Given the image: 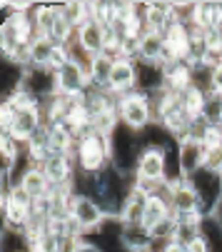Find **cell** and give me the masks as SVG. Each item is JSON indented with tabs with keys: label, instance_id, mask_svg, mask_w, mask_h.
<instances>
[{
	"label": "cell",
	"instance_id": "6da1fadb",
	"mask_svg": "<svg viewBox=\"0 0 222 252\" xmlns=\"http://www.w3.org/2000/svg\"><path fill=\"white\" fill-rule=\"evenodd\" d=\"M107 142H110V165L115 170H120L123 175L132 177L135 175V167H137V160H140V153H142V137L140 132L125 127L123 123L107 135Z\"/></svg>",
	"mask_w": 222,
	"mask_h": 252
},
{
	"label": "cell",
	"instance_id": "7a4b0ae2",
	"mask_svg": "<svg viewBox=\"0 0 222 252\" xmlns=\"http://www.w3.org/2000/svg\"><path fill=\"white\" fill-rule=\"evenodd\" d=\"M72 158H75L78 172H83V175H97L105 167H110V142H107L105 135L90 132V135H85V137L78 140Z\"/></svg>",
	"mask_w": 222,
	"mask_h": 252
},
{
	"label": "cell",
	"instance_id": "3957f363",
	"mask_svg": "<svg viewBox=\"0 0 222 252\" xmlns=\"http://www.w3.org/2000/svg\"><path fill=\"white\" fill-rule=\"evenodd\" d=\"M118 115L120 123L135 132H145L150 125H155V105L153 97H147L142 93H127L118 97Z\"/></svg>",
	"mask_w": 222,
	"mask_h": 252
},
{
	"label": "cell",
	"instance_id": "277c9868",
	"mask_svg": "<svg viewBox=\"0 0 222 252\" xmlns=\"http://www.w3.org/2000/svg\"><path fill=\"white\" fill-rule=\"evenodd\" d=\"M67 215H70V220L78 225V230H80L85 237L100 232L102 225H105V220H107V215H105V210L97 205V200L90 197V195H83V192H72Z\"/></svg>",
	"mask_w": 222,
	"mask_h": 252
},
{
	"label": "cell",
	"instance_id": "5b68a950",
	"mask_svg": "<svg viewBox=\"0 0 222 252\" xmlns=\"http://www.w3.org/2000/svg\"><path fill=\"white\" fill-rule=\"evenodd\" d=\"M167 180V158L162 150L158 148H142L135 175H132V183L147 192H153L160 183Z\"/></svg>",
	"mask_w": 222,
	"mask_h": 252
},
{
	"label": "cell",
	"instance_id": "8992f818",
	"mask_svg": "<svg viewBox=\"0 0 222 252\" xmlns=\"http://www.w3.org/2000/svg\"><path fill=\"white\" fill-rule=\"evenodd\" d=\"M32 197L15 183L13 188L3 190V225L5 227H13V230H25L30 218H32Z\"/></svg>",
	"mask_w": 222,
	"mask_h": 252
},
{
	"label": "cell",
	"instance_id": "52a82bcc",
	"mask_svg": "<svg viewBox=\"0 0 222 252\" xmlns=\"http://www.w3.org/2000/svg\"><path fill=\"white\" fill-rule=\"evenodd\" d=\"M188 183L192 185V190L197 192L202 210H205V218L212 215L217 210V205L222 202V172L210 170V167H200L197 172H192L190 177H185Z\"/></svg>",
	"mask_w": 222,
	"mask_h": 252
},
{
	"label": "cell",
	"instance_id": "ba28073f",
	"mask_svg": "<svg viewBox=\"0 0 222 252\" xmlns=\"http://www.w3.org/2000/svg\"><path fill=\"white\" fill-rule=\"evenodd\" d=\"M55 78H58V95H65V97H88L93 88L88 70H83L80 65L70 60H65L55 70Z\"/></svg>",
	"mask_w": 222,
	"mask_h": 252
},
{
	"label": "cell",
	"instance_id": "9c48e42d",
	"mask_svg": "<svg viewBox=\"0 0 222 252\" xmlns=\"http://www.w3.org/2000/svg\"><path fill=\"white\" fill-rule=\"evenodd\" d=\"M45 127V113L43 105H30V107H20V110H13V123H10V132L18 142L32 140L40 130Z\"/></svg>",
	"mask_w": 222,
	"mask_h": 252
},
{
	"label": "cell",
	"instance_id": "30bf717a",
	"mask_svg": "<svg viewBox=\"0 0 222 252\" xmlns=\"http://www.w3.org/2000/svg\"><path fill=\"white\" fill-rule=\"evenodd\" d=\"M23 88L38 100L40 105H45L48 100H53L58 95V78L53 67H25L23 75Z\"/></svg>",
	"mask_w": 222,
	"mask_h": 252
},
{
	"label": "cell",
	"instance_id": "8fae6325",
	"mask_svg": "<svg viewBox=\"0 0 222 252\" xmlns=\"http://www.w3.org/2000/svg\"><path fill=\"white\" fill-rule=\"evenodd\" d=\"M170 210L175 218H205L202 202L197 197V192L192 190V185L188 180L172 183V197H170Z\"/></svg>",
	"mask_w": 222,
	"mask_h": 252
},
{
	"label": "cell",
	"instance_id": "7c38bea8",
	"mask_svg": "<svg viewBox=\"0 0 222 252\" xmlns=\"http://www.w3.org/2000/svg\"><path fill=\"white\" fill-rule=\"evenodd\" d=\"M67 60V48L58 45L53 38H38L30 45V67H53L58 70L63 63Z\"/></svg>",
	"mask_w": 222,
	"mask_h": 252
},
{
	"label": "cell",
	"instance_id": "4fadbf2b",
	"mask_svg": "<svg viewBox=\"0 0 222 252\" xmlns=\"http://www.w3.org/2000/svg\"><path fill=\"white\" fill-rule=\"evenodd\" d=\"M135 70H137V93L147 97H158L162 90H167L162 63H147V60L135 58Z\"/></svg>",
	"mask_w": 222,
	"mask_h": 252
},
{
	"label": "cell",
	"instance_id": "5bb4252c",
	"mask_svg": "<svg viewBox=\"0 0 222 252\" xmlns=\"http://www.w3.org/2000/svg\"><path fill=\"white\" fill-rule=\"evenodd\" d=\"M75 40H78V45L85 53H90L93 58H97V55H102L107 50V25L100 23V20H95V18H88L78 28Z\"/></svg>",
	"mask_w": 222,
	"mask_h": 252
},
{
	"label": "cell",
	"instance_id": "9a60e30c",
	"mask_svg": "<svg viewBox=\"0 0 222 252\" xmlns=\"http://www.w3.org/2000/svg\"><path fill=\"white\" fill-rule=\"evenodd\" d=\"M137 90V70H135V60L132 58H118L110 73V83H107V93H113L115 97H123L127 93Z\"/></svg>",
	"mask_w": 222,
	"mask_h": 252
},
{
	"label": "cell",
	"instance_id": "2e32d148",
	"mask_svg": "<svg viewBox=\"0 0 222 252\" xmlns=\"http://www.w3.org/2000/svg\"><path fill=\"white\" fill-rule=\"evenodd\" d=\"M18 185L32 197V200H43V197H50L53 195V183L48 180L45 170L43 167H35V165H25L20 172H18Z\"/></svg>",
	"mask_w": 222,
	"mask_h": 252
},
{
	"label": "cell",
	"instance_id": "e0dca14e",
	"mask_svg": "<svg viewBox=\"0 0 222 252\" xmlns=\"http://www.w3.org/2000/svg\"><path fill=\"white\" fill-rule=\"evenodd\" d=\"M175 3H142V23L145 30L165 35L167 28L175 23Z\"/></svg>",
	"mask_w": 222,
	"mask_h": 252
},
{
	"label": "cell",
	"instance_id": "ac0fdd59",
	"mask_svg": "<svg viewBox=\"0 0 222 252\" xmlns=\"http://www.w3.org/2000/svg\"><path fill=\"white\" fill-rule=\"evenodd\" d=\"M43 170H45L48 180L55 188L72 185V183H75V175H78V165H75V158H72V155H53L43 165Z\"/></svg>",
	"mask_w": 222,
	"mask_h": 252
},
{
	"label": "cell",
	"instance_id": "d6986e66",
	"mask_svg": "<svg viewBox=\"0 0 222 252\" xmlns=\"http://www.w3.org/2000/svg\"><path fill=\"white\" fill-rule=\"evenodd\" d=\"M137 60H147V63H170L167 55V43H165V35L160 32H150L145 30L140 35V43H137Z\"/></svg>",
	"mask_w": 222,
	"mask_h": 252
},
{
	"label": "cell",
	"instance_id": "ffe728a7",
	"mask_svg": "<svg viewBox=\"0 0 222 252\" xmlns=\"http://www.w3.org/2000/svg\"><path fill=\"white\" fill-rule=\"evenodd\" d=\"M200 167H205V145L200 140H192V137L180 140V170H182V177H190Z\"/></svg>",
	"mask_w": 222,
	"mask_h": 252
},
{
	"label": "cell",
	"instance_id": "44dd1931",
	"mask_svg": "<svg viewBox=\"0 0 222 252\" xmlns=\"http://www.w3.org/2000/svg\"><path fill=\"white\" fill-rule=\"evenodd\" d=\"M165 85L170 93L182 95L192 88V65L188 60H172L165 65Z\"/></svg>",
	"mask_w": 222,
	"mask_h": 252
},
{
	"label": "cell",
	"instance_id": "7402d4cb",
	"mask_svg": "<svg viewBox=\"0 0 222 252\" xmlns=\"http://www.w3.org/2000/svg\"><path fill=\"white\" fill-rule=\"evenodd\" d=\"M147 197H150V192L137 188L132 183V192L127 195L125 200V207L120 212V222L123 225H142V218H145V207H147Z\"/></svg>",
	"mask_w": 222,
	"mask_h": 252
},
{
	"label": "cell",
	"instance_id": "603a6c76",
	"mask_svg": "<svg viewBox=\"0 0 222 252\" xmlns=\"http://www.w3.org/2000/svg\"><path fill=\"white\" fill-rule=\"evenodd\" d=\"M30 18L35 23V30H38V35H43V38H50V32L60 18V3H35L32 10H30Z\"/></svg>",
	"mask_w": 222,
	"mask_h": 252
},
{
	"label": "cell",
	"instance_id": "cb8c5ba5",
	"mask_svg": "<svg viewBox=\"0 0 222 252\" xmlns=\"http://www.w3.org/2000/svg\"><path fill=\"white\" fill-rule=\"evenodd\" d=\"M120 237H123V245H125L127 252H153L155 250V242L150 237V230H145L142 225H123Z\"/></svg>",
	"mask_w": 222,
	"mask_h": 252
},
{
	"label": "cell",
	"instance_id": "d4e9b609",
	"mask_svg": "<svg viewBox=\"0 0 222 252\" xmlns=\"http://www.w3.org/2000/svg\"><path fill=\"white\" fill-rule=\"evenodd\" d=\"M167 215H172L170 200H165L158 192H150V197H147V207H145V218H142V227L145 230H153L158 222H162L167 218Z\"/></svg>",
	"mask_w": 222,
	"mask_h": 252
},
{
	"label": "cell",
	"instance_id": "484cf974",
	"mask_svg": "<svg viewBox=\"0 0 222 252\" xmlns=\"http://www.w3.org/2000/svg\"><path fill=\"white\" fill-rule=\"evenodd\" d=\"M113 65H115V58H110L105 53L93 60V67H90V85H93V90H107Z\"/></svg>",
	"mask_w": 222,
	"mask_h": 252
},
{
	"label": "cell",
	"instance_id": "4316f807",
	"mask_svg": "<svg viewBox=\"0 0 222 252\" xmlns=\"http://www.w3.org/2000/svg\"><path fill=\"white\" fill-rule=\"evenodd\" d=\"M200 235L202 240L207 242L210 252H222V225L212 218V215H207V218H202V227H200Z\"/></svg>",
	"mask_w": 222,
	"mask_h": 252
},
{
	"label": "cell",
	"instance_id": "83f0119b",
	"mask_svg": "<svg viewBox=\"0 0 222 252\" xmlns=\"http://www.w3.org/2000/svg\"><path fill=\"white\" fill-rule=\"evenodd\" d=\"M3 252H32V242L23 230L3 227Z\"/></svg>",
	"mask_w": 222,
	"mask_h": 252
},
{
	"label": "cell",
	"instance_id": "f1b7e54d",
	"mask_svg": "<svg viewBox=\"0 0 222 252\" xmlns=\"http://www.w3.org/2000/svg\"><path fill=\"white\" fill-rule=\"evenodd\" d=\"M60 13L72 28L78 30L90 18V3H60Z\"/></svg>",
	"mask_w": 222,
	"mask_h": 252
},
{
	"label": "cell",
	"instance_id": "f546056e",
	"mask_svg": "<svg viewBox=\"0 0 222 252\" xmlns=\"http://www.w3.org/2000/svg\"><path fill=\"white\" fill-rule=\"evenodd\" d=\"M210 95L222 97V63L210 67Z\"/></svg>",
	"mask_w": 222,
	"mask_h": 252
},
{
	"label": "cell",
	"instance_id": "4dcf8cb0",
	"mask_svg": "<svg viewBox=\"0 0 222 252\" xmlns=\"http://www.w3.org/2000/svg\"><path fill=\"white\" fill-rule=\"evenodd\" d=\"M185 250H188V252H210V247H207V242L202 240V235H200L195 242H190V245L185 247Z\"/></svg>",
	"mask_w": 222,
	"mask_h": 252
},
{
	"label": "cell",
	"instance_id": "1f68e13d",
	"mask_svg": "<svg viewBox=\"0 0 222 252\" xmlns=\"http://www.w3.org/2000/svg\"><path fill=\"white\" fill-rule=\"evenodd\" d=\"M160 252H188V250H185L182 245H177V242H167Z\"/></svg>",
	"mask_w": 222,
	"mask_h": 252
},
{
	"label": "cell",
	"instance_id": "d6a6232c",
	"mask_svg": "<svg viewBox=\"0 0 222 252\" xmlns=\"http://www.w3.org/2000/svg\"><path fill=\"white\" fill-rule=\"evenodd\" d=\"M80 252H100V250H97L93 242H88V237H85V245L80 247Z\"/></svg>",
	"mask_w": 222,
	"mask_h": 252
},
{
	"label": "cell",
	"instance_id": "836d02e7",
	"mask_svg": "<svg viewBox=\"0 0 222 252\" xmlns=\"http://www.w3.org/2000/svg\"><path fill=\"white\" fill-rule=\"evenodd\" d=\"M212 218H215V220H217V222L222 225V202H220V205H217V210L212 212Z\"/></svg>",
	"mask_w": 222,
	"mask_h": 252
},
{
	"label": "cell",
	"instance_id": "e575fe53",
	"mask_svg": "<svg viewBox=\"0 0 222 252\" xmlns=\"http://www.w3.org/2000/svg\"><path fill=\"white\" fill-rule=\"evenodd\" d=\"M220 130H222V120H220Z\"/></svg>",
	"mask_w": 222,
	"mask_h": 252
}]
</instances>
